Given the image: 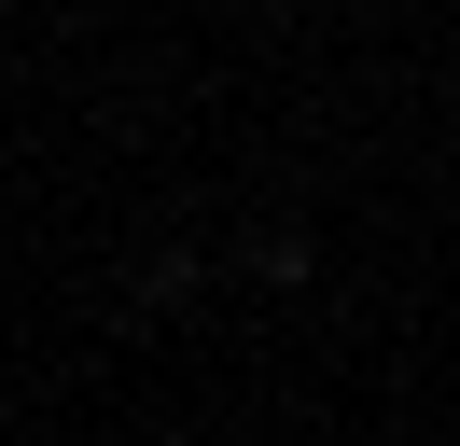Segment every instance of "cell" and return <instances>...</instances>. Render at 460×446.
Returning a JSON list of instances; mask_svg holds the SVG:
<instances>
[]
</instances>
